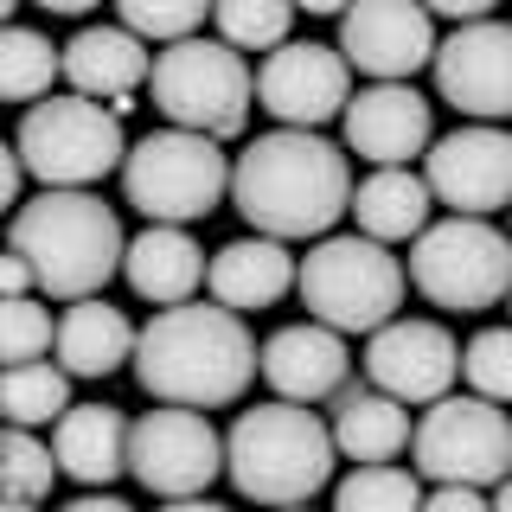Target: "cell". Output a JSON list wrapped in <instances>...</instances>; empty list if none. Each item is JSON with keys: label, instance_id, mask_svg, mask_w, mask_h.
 <instances>
[{"label": "cell", "instance_id": "10", "mask_svg": "<svg viewBox=\"0 0 512 512\" xmlns=\"http://www.w3.org/2000/svg\"><path fill=\"white\" fill-rule=\"evenodd\" d=\"M410 468L423 480H468V487H493L512 474V416L493 397H436L423 423L410 429Z\"/></svg>", "mask_w": 512, "mask_h": 512}, {"label": "cell", "instance_id": "33", "mask_svg": "<svg viewBox=\"0 0 512 512\" xmlns=\"http://www.w3.org/2000/svg\"><path fill=\"white\" fill-rule=\"evenodd\" d=\"M116 13H122V26H128V32L173 45V39H186V32H199V26H205L212 0H116Z\"/></svg>", "mask_w": 512, "mask_h": 512}, {"label": "cell", "instance_id": "3", "mask_svg": "<svg viewBox=\"0 0 512 512\" xmlns=\"http://www.w3.org/2000/svg\"><path fill=\"white\" fill-rule=\"evenodd\" d=\"M7 250L32 263V282L52 301L103 295L109 276L122 269V224L90 186H45L32 205H20L7 224Z\"/></svg>", "mask_w": 512, "mask_h": 512}, {"label": "cell", "instance_id": "19", "mask_svg": "<svg viewBox=\"0 0 512 512\" xmlns=\"http://www.w3.org/2000/svg\"><path fill=\"white\" fill-rule=\"evenodd\" d=\"M148 39L128 26H84L71 45H64L58 71L64 84L77 96H96V103H109L116 116L135 109V90H148Z\"/></svg>", "mask_w": 512, "mask_h": 512}, {"label": "cell", "instance_id": "30", "mask_svg": "<svg viewBox=\"0 0 512 512\" xmlns=\"http://www.w3.org/2000/svg\"><path fill=\"white\" fill-rule=\"evenodd\" d=\"M295 0H212V20L218 39L237 45V52H276L295 26Z\"/></svg>", "mask_w": 512, "mask_h": 512}, {"label": "cell", "instance_id": "34", "mask_svg": "<svg viewBox=\"0 0 512 512\" xmlns=\"http://www.w3.org/2000/svg\"><path fill=\"white\" fill-rule=\"evenodd\" d=\"M423 506H436V512H480V506H487V487H468V480H429Z\"/></svg>", "mask_w": 512, "mask_h": 512}, {"label": "cell", "instance_id": "29", "mask_svg": "<svg viewBox=\"0 0 512 512\" xmlns=\"http://www.w3.org/2000/svg\"><path fill=\"white\" fill-rule=\"evenodd\" d=\"M58 455L26 423H0V506H32L52 493Z\"/></svg>", "mask_w": 512, "mask_h": 512}, {"label": "cell", "instance_id": "44", "mask_svg": "<svg viewBox=\"0 0 512 512\" xmlns=\"http://www.w3.org/2000/svg\"><path fill=\"white\" fill-rule=\"evenodd\" d=\"M506 212H512V205H506ZM506 237H512V231H506Z\"/></svg>", "mask_w": 512, "mask_h": 512}, {"label": "cell", "instance_id": "16", "mask_svg": "<svg viewBox=\"0 0 512 512\" xmlns=\"http://www.w3.org/2000/svg\"><path fill=\"white\" fill-rule=\"evenodd\" d=\"M340 52L365 77H416L436 58V20L423 0H346Z\"/></svg>", "mask_w": 512, "mask_h": 512}, {"label": "cell", "instance_id": "36", "mask_svg": "<svg viewBox=\"0 0 512 512\" xmlns=\"http://www.w3.org/2000/svg\"><path fill=\"white\" fill-rule=\"evenodd\" d=\"M26 288H39V282H32V263L20 250H7V256H0V295H26Z\"/></svg>", "mask_w": 512, "mask_h": 512}, {"label": "cell", "instance_id": "38", "mask_svg": "<svg viewBox=\"0 0 512 512\" xmlns=\"http://www.w3.org/2000/svg\"><path fill=\"white\" fill-rule=\"evenodd\" d=\"M32 7H45V13H64V20H77V13L103 7V0H32Z\"/></svg>", "mask_w": 512, "mask_h": 512}, {"label": "cell", "instance_id": "39", "mask_svg": "<svg viewBox=\"0 0 512 512\" xmlns=\"http://www.w3.org/2000/svg\"><path fill=\"white\" fill-rule=\"evenodd\" d=\"M77 512H122L116 493H77Z\"/></svg>", "mask_w": 512, "mask_h": 512}, {"label": "cell", "instance_id": "26", "mask_svg": "<svg viewBox=\"0 0 512 512\" xmlns=\"http://www.w3.org/2000/svg\"><path fill=\"white\" fill-rule=\"evenodd\" d=\"M71 410V372L52 359H20L0 365V423H26V429H52Z\"/></svg>", "mask_w": 512, "mask_h": 512}, {"label": "cell", "instance_id": "25", "mask_svg": "<svg viewBox=\"0 0 512 512\" xmlns=\"http://www.w3.org/2000/svg\"><path fill=\"white\" fill-rule=\"evenodd\" d=\"M429 205H436V192H429L423 173L378 167L372 180L352 186V205H346V212L359 218L365 237H378V244H404V237H416L429 224Z\"/></svg>", "mask_w": 512, "mask_h": 512}, {"label": "cell", "instance_id": "2", "mask_svg": "<svg viewBox=\"0 0 512 512\" xmlns=\"http://www.w3.org/2000/svg\"><path fill=\"white\" fill-rule=\"evenodd\" d=\"M135 378L154 404H192V410H224L250 391L256 378V340L244 314L224 301H167L148 327L135 333Z\"/></svg>", "mask_w": 512, "mask_h": 512}, {"label": "cell", "instance_id": "21", "mask_svg": "<svg viewBox=\"0 0 512 512\" xmlns=\"http://www.w3.org/2000/svg\"><path fill=\"white\" fill-rule=\"evenodd\" d=\"M333 404V448H340L346 461H397L410 448V404L391 391H378L372 378L365 384H340V391L327 397Z\"/></svg>", "mask_w": 512, "mask_h": 512}, {"label": "cell", "instance_id": "14", "mask_svg": "<svg viewBox=\"0 0 512 512\" xmlns=\"http://www.w3.org/2000/svg\"><path fill=\"white\" fill-rule=\"evenodd\" d=\"M365 378H372L378 391L404 397V404H436L461 378V340L442 320H397L391 314L384 327H372Z\"/></svg>", "mask_w": 512, "mask_h": 512}, {"label": "cell", "instance_id": "8", "mask_svg": "<svg viewBox=\"0 0 512 512\" xmlns=\"http://www.w3.org/2000/svg\"><path fill=\"white\" fill-rule=\"evenodd\" d=\"M410 288L448 314L500 308L512 288V237L474 212H448L410 237Z\"/></svg>", "mask_w": 512, "mask_h": 512}, {"label": "cell", "instance_id": "35", "mask_svg": "<svg viewBox=\"0 0 512 512\" xmlns=\"http://www.w3.org/2000/svg\"><path fill=\"white\" fill-rule=\"evenodd\" d=\"M20 180H26L20 148H13V141H0V212H13V205H20Z\"/></svg>", "mask_w": 512, "mask_h": 512}, {"label": "cell", "instance_id": "22", "mask_svg": "<svg viewBox=\"0 0 512 512\" xmlns=\"http://www.w3.org/2000/svg\"><path fill=\"white\" fill-rule=\"evenodd\" d=\"M135 320L122 308H109L103 295H77L71 308L58 314V333H52V352L71 378H109L135 359Z\"/></svg>", "mask_w": 512, "mask_h": 512}, {"label": "cell", "instance_id": "15", "mask_svg": "<svg viewBox=\"0 0 512 512\" xmlns=\"http://www.w3.org/2000/svg\"><path fill=\"white\" fill-rule=\"evenodd\" d=\"M352 96V64L333 45H276L256 64V103L288 128H320L346 109Z\"/></svg>", "mask_w": 512, "mask_h": 512}, {"label": "cell", "instance_id": "5", "mask_svg": "<svg viewBox=\"0 0 512 512\" xmlns=\"http://www.w3.org/2000/svg\"><path fill=\"white\" fill-rule=\"evenodd\" d=\"M295 288H301V308L314 320L340 333H372L384 327L397 308H404V263L391 256V244L352 231V237H314V250L295 263Z\"/></svg>", "mask_w": 512, "mask_h": 512}, {"label": "cell", "instance_id": "32", "mask_svg": "<svg viewBox=\"0 0 512 512\" xmlns=\"http://www.w3.org/2000/svg\"><path fill=\"white\" fill-rule=\"evenodd\" d=\"M461 378L493 404H512V327H480L461 346Z\"/></svg>", "mask_w": 512, "mask_h": 512}, {"label": "cell", "instance_id": "9", "mask_svg": "<svg viewBox=\"0 0 512 512\" xmlns=\"http://www.w3.org/2000/svg\"><path fill=\"white\" fill-rule=\"evenodd\" d=\"M13 148H20V167L39 186H96L103 173L122 167L128 135L116 109L71 90V96H52V103H32L20 116Z\"/></svg>", "mask_w": 512, "mask_h": 512}, {"label": "cell", "instance_id": "41", "mask_svg": "<svg viewBox=\"0 0 512 512\" xmlns=\"http://www.w3.org/2000/svg\"><path fill=\"white\" fill-rule=\"evenodd\" d=\"M301 13H346V0H295Z\"/></svg>", "mask_w": 512, "mask_h": 512}, {"label": "cell", "instance_id": "28", "mask_svg": "<svg viewBox=\"0 0 512 512\" xmlns=\"http://www.w3.org/2000/svg\"><path fill=\"white\" fill-rule=\"evenodd\" d=\"M340 512H416L423 506V474L397 468V461H359L340 487H333Z\"/></svg>", "mask_w": 512, "mask_h": 512}, {"label": "cell", "instance_id": "7", "mask_svg": "<svg viewBox=\"0 0 512 512\" xmlns=\"http://www.w3.org/2000/svg\"><path fill=\"white\" fill-rule=\"evenodd\" d=\"M148 90L154 109L173 128H199V135H244L250 103H256V71L244 64V52L224 39H173L167 52H154L148 64Z\"/></svg>", "mask_w": 512, "mask_h": 512}, {"label": "cell", "instance_id": "23", "mask_svg": "<svg viewBox=\"0 0 512 512\" xmlns=\"http://www.w3.org/2000/svg\"><path fill=\"white\" fill-rule=\"evenodd\" d=\"M205 288H212V301L224 308L250 314V308H276V301L295 288V256H288L282 237H237V244H224L212 263H205Z\"/></svg>", "mask_w": 512, "mask_h": 512}, {"label": "cell", "instance_id": "27", "mask_svg": "<svg viewBox=\"0 0 512 512\" xmlns=\"http://www.w3.org/2000/svg\"><path fill=\"white\" fill-rule=\"evenodd\" d=\"M58 45L32 26H0V103H39L52 96V77L58 71Z\"/></svg>", "mask_w": 512, "mask_h": 512}, {"label": "cell", "instance_id": "6", "mask_svg": "<svg viewBox=\"0 0 512 512\" xmlns=\"http://www.w3.org/2000/svg\"><path fill=\"white\" fill-rule=\"evenodd\" d=\"M224 192H231V160H224L218 135L167 122L160 135H141L122 154V199L148 224H192L218 212Z\"/></svg>", "mask_w": 512, "mask_h": 512}, {"label": "cell", "instance_id": "18", "mask_svg": "<svg viewBox=\"0 0 512 512\" xmlns=\"http://www.w3.org/2000/svg\"><path fill=\"white\" fill-rule=\"evenodd\" d=\"M256 372L276 384V397H295V404H327L333 391L352 378V352L346 333L327 327V320H295V327H276L263 346H256Z\"/></svg>", "mask_w": 512, "mask_h": 512}, {"label": "cell", "instance_id": "1", "mask_svg": "<svg viewBox=\"0 0 512 512\" xmlns=\"http://www.w3.org/2000/svg\"><path fill=\"white\" fill-rule=\"evenodd\" d=\"M231 205L250 218V231L308 244L327 237L352 205V160L314 128H269L231 167Z\"/></svg>", "mask_w": 512, "mask_h": 512}, {"label": "cell", "instance_id": "37", "mask_svg": "<svg viewBox=\"0 0 512 512\" xmlns=\"http://www.w3.org/2000/svg\"><path fill=\"white\" fill-rule=\"evenodd\" d=\"M423 7H429V13H442V20H455V26H461V20H487V13L500 7V0H423Z\"/></svg>", "mask_w": 512, "mask_h": 512}, {"label": "cell", "instance_id": "12", "mask_svg": "<svg viewBox=\"0 0 512 512\" xmlns=\"http://www.w3.org/2000/svg\"><path fill=\"white\" fill-rule=\"evenodd\" d=\"M423 180L448 212H506L512 205V135L500 122H468L423 148Z\"/></svg>", "mask_w": 512, "mask_h": 512}, {"label": "cell", "instance_id": "13", "mask_svg": "<svg viewBox=\"0 0 512 512\" xmlns=\"http://www.w3.org/2000/svg\"><path fill=\"white\" fill-rule=\"evenodd\" d=\"M436 90L474 122H506L512 116V20H461L436 45Z\"/></svg>", "mask_w": 512, "mask_h": 512}, {"label": "cell", "instance_id": "20", "mask_svg": "<svg viewBox=\"0 0 512 512\" xmlns=\"http://www.w3.org/2000/svg\"><path fill=\"white\" fill-rule=\"evenodd\" d=\"M58 474L77 487H109L128 474V416L116 404H71L52 423Z\"/></svg>", "mask_w": 512, "mask_h": 512}, {"label": "cell", "instance_id": "24", "mask_svg": "<svg viewBox=\"0 0 512 512\" xmlns=\"http://www.w3.org/2000/svg\"><path fill=\"white\" fill-rule=\"evenodd\" d=\"M122 276L141 301L167 308V301H186L192 288L205 282V250L186 237V224H148V231L122 250Z\"/></svg>", "mask_w": 512, "mask_h": 512}, {"label": "cell", "instance_id": "17", "mask_svg": "<svg viewBox=\"0 0 512 512\" xmlns=\"http://www.w3.org/2000/svg\"><path fill=\"white\" fill-rule=\"evenodd\" d=\"M340 122H346V148L372 167H410L436 141L429 96H416L410 77H372V90L346 96Z\"/></svg>", "mask_w": 512, "mask_h": 512}, {"label": "cell", "instance_id": "4", "mask_svg": "<svg viewBox=\"0 0 512 512\" xmlns=\"http://www.w3.org/2000/svg\"><path fill=\"white\" fill-rule=\"evenodd\" d=\"M333 429L314 416V404H295V397H276V404H256L231 423L224 436V474L244 500L263 506H301L314 500L333 480Z\"/></svg>", "mask_w": 512, "mask_h": 512}, {"label": "cell", "instance_id": "31", "mask_svg": "<svg viewBox=\"0 0 512 512\" xmlns=\"http://www.w3.org/2000/svg\"><path fill=\"white\" fill-rule=\"evenodd\" d=\"M52 333H58L52 308H39L32 295H0V365L45 359V352H52Z\"/></svg>", "mask_w": 512, "mask_h": 512}, {"label": "cell", "instance_id": "40", "mask_svg": "<svg viewBox=\"0 0 512 512\" xmlns=\"http://www.w3.org/2000/svg\"><path fill=\"white\" fill-rule=\"evenodd\" d=\"M487 500L500 506V512H512V474H500V480H493V487H487Z\"/></svg>", "mask_w": 512, "mask_h": 512}, {"label": "cell", "instance_id": "42", "mask_svg": "<svg viewBox=\"0 0 512 512\" xmlns=\"http://www.w3.org/2000/svg\"><path fill=\"white\" fill-rule=\"evenodd\" d=\"M13 7H20V0H0V26H7V20H13Z\"/></svg>", "mask_w": 512, "mask_h": 512}, {"label": "cell", "instance_id": "43", "mask_svg": "<svg viewBox=\"0 0 512 512\" xmlns=\"http://www.w3.org/2000/svg\"><path fill=\"white\" fill-rule=\"evenodd\" d=\"M506 308H512V288H506Z\"/></svg>", "mask_w": 512, "mask_h": 512}, {"label": "cell", "instance_id": "11", "mask_svg": "<svg viewBox=\"0 0 512 512\" xmlns=\"http://www.w3.org/2000/svg\"><path fill=\"white\" fill-rule=\"evenodd\" d=\"M128 474L154 500H199L224 474V436L192 404H160L128 423Z\"/></svg>", "mask_w": 512, "mask_h": 512}]
</instances>
